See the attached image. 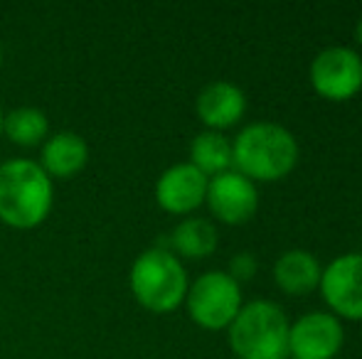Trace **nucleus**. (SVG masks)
<instances>
[{"mask_svg":"<svg viewBox=\"0 0 362 359\" xmlns=\"http://www.w3.org/2000/svg\"><path fill=\"white\" fill-rule=\"evenodd\" d=\"M300 148L286 126L254 121L232 140V170L257 182H281L296 170Z\"/></svg>","mask_w":362,"mask_h":359,"instance_id":"1","label":"nucleus"},{"mask_svg":"<svg viewBox=\"0 0 362 359\" xmlns=\"http://www.w3.org/2000/svg\"><path fill=\"white\" fill-rule=\"evenodd\" d=\"M54 205L52 178L37 160L13 158L0 163V221L13 229H35Z\"/></svg>","mask_w":362,"mask_h":359,"instance_id":"2","label":"nucleus"},{"mask_svg":"<svg viewBox=\"0 0 362 359\" xmlns=\"http://www.w3.org/2000/svg\"><path fill=\"white\" fill-rule=\"evenodd\" d=\"M288 315L274 300H249L227 327L229 350L237 359H288Z\"/></svg>","mask_w":362,"mask_h":359,"instance_id":"3","label":"nucleus"},{"mask_svg":"<svg viewBox=\"0 0 362 359\" xmlns=\"http://www.w3.org/2000/svg\"><path fill=\"white\" fill-rule=\"evenodd\" d=\"M129 286L146 310L165 315L185 303L190 281L182 261L170 249L153 246L136 256L129 273Z\"/></svg>","mask_w":362,"mask_h":359,"instance_id":"4","label":"nucleus"},{"mask_svg":"<svg viewBox=\"0 0 362 359\" xmlns=\"http://www.w3.org/2000/svg\"><path fill=\"white\" fill-rule=\"evenodd\" d=\"M182 305L187 308L190 320L202 330H227L244 305L242 286L227 271H207L190 283Z\"/></svg>","mask_w":362,"mask_h":359,"instance_id":"5","label":"nucleus"},{"mask_svg":"<svg viewBox=\"0 0 362 359\" xmlns=\"http://www.w3.org/2000/svg\"><path fill=\"white\" fill-rule=\"evenodd\" d=\"M310 89L330 104L350 101L362 91V57L353 47L333 44L320 49L308 67Z\"/></svg>","mask_w":362,"mask_h":359,"instance_id":"6","label":"nucleus"},{"mask_svg":"<svg viewBox=\"0 0 362 359\" xmlns=\"http://www.w3.org/2000/svg\"><path fill=\"white\" fill-rule=\"evenodd\" d=\"M318 291L340 322H362V251L340 254L320 273Z\"/></svg>","mask_w":362,"mask_h":359,"instance_id":"7","label":"nucleus"},{"mask_svg":"<svg viewBox=\"0 0 362 359\" xmlns=\"http://www.w3.org/2000/svg\"><path fill=\"white\" fill-rule=\"evenodd\" d=\"M345 345V327L335 315L313 310L291 322L288 357L291 359H335Z\"/></svg>","mask_w":362,"mask_h":359,"instance_id":"8","label":"nucleus"},{"mask_svg":"<svg viewBox=\"0 0 362 359\" xmlns=\"http://www.w3.org/2000/svg\"><path fill=\"white\" fill-rule=\"evenodd\" d=\"M205 205L217 221L229 226H242L257 214L259 190L252 180L239 175L237 170H227L207 182Z\"/></svg>","mask_w":362,"mask_h":359,"instance_id":"9","label":"nucleus"},{"mask_svg":"<svg viewBox=\"0 0 362 359\" xmlns=\"http://www.w3.org/2000/svg\"><path fill=\"white\" fill-rule=\"evenodd\" d=\"M207 182H210V178H205L190 163H175L168 170H163L160 178H158L156 202L168 214H192L205 205Z\"/></svg>","mask_w":362,"mask_h":359,"instance_id":"10","label":"nucleus"},{"mask_svg":"<svg viewBox=\"0 0 362 359\" xmlns=\"http://www.w3.org/2000/svg\"><path fill=\"white\" fill-rule=\"evenodd\" d=\"M195 111L205 130L224 133L247 116V94L237 84L217 79L200 89L195 99Z\"/></svg>","mask_w":362,"mask_h":359,"instance_id":"11","label":"nucleus"},{"mask_svg":"<svg viewBox=\"0 0 362 359\" xmlns=\"http://www.w3.org/2000/svg\"><path fill=\"white\" fill-rule=\"evenodd\" d=\"M37 163L52 180H69L86 168V163H89V145L74 130H59L54 135H47Z\"/></svg>","mask_w":362,"mask_h":359,"instance_id":"12","label":"nucleus"},{"mask_svg":"<svg viewBox=\"0 0 362 359\" xmlns=\"http://www.w3.org/2000/svg\"><path fill=\"white\" fill-rule=\"evenodd\" d=\"M323 266L305 249H288L274 261V283L284 296L303 298L318 291Z\"/></svg>","mask_w":362,"mask_h":359,"instance_id":"13","label":"nucleus"},{"mask_svg":"<svg viewBox=\"0 0 362 359\" xmlns=\"http://www.w3.org/2000/svg\"><path fill=\"white\" fill-rule=\"evenodd\" d=\"M170 251L182 259L200 261L215 254L219 244L217 226L205 217H185L180 224H175V229L170 231Z\"/></svg>","mask_w":362,"mask_h":359,"instance_id":"14","label":"nucleus"},{"mask_svg":"<svg viewBox=\"0 0 362 359\" xmlns=\"http://www.w3.org/2000/svg\"><path fill=\"white\" fill-rule=\"evenodd\" d=\"M192 168L200 170L205 178L232 170V140L219 130H200L190 143Z\"/></svg>","mask_w":362,"mask_h":359,"instance_id":"15","label":"nucleus"},{"mask_svg":"<svg viewBox=\"0 0 362 359\" xmlns=\"http://www.w3.org/2000/svg\"><path fill=\"white\" fill-rule=\"evenodd\" d=\"M3 133L13 140L15 145L33 148L47 140L49 121L42 109L35 106H18L3 116Z\"/></svg>","mask_w":362,"mask_h":359,"instance_id":"16","label":"nucleus"},{"mask_svg":"<svg viewBox=\"0 0 362 359\" xmlns=\"http://www.w3.org/2000/svg\"><path fill=\"white\" fill-rule=\"evenodd\" d=\"M227 273L234 278V281L242 286V283L252 281L254 276L259 273V261L252 251H239L229 259V266H227Z\"/></svg>","mask_w":362,"mask_h":359,"instance_id":"17","label":"nucleus"},{"mask_svg":"<svg viewBox=\"0 0 362 359\" xmlns=\"http://www.w3.org/2000/svg\"><path fill=\"white\" fill-rule=\"evenodd\" d=\"M355 39H358V44H360V47H362V18H360L358 28H355Z\"/></svg>","mask_w":362,"mask_h":359,"instance_id":"18","label":"nucleus"},{"mask_svg":"<svg viewBox=\"0 0 362 359\" xmlns=\"http://www.w3.org/2000/svg\"><path fill=\"white\" fill-rule=\"evenodd\" d=\"M3 116L5 114H3V109H0V133H3Z\"/></svg>","mask_w":362,"mask_h":359,"instance_id":"19","label":"nucleus"},{"mask_svg":"<svg viewBox=\"0 0 362 359\" xmlns=\"http://www.w3.org/2000/svg\"><path fill=\"white\" fill-rule=\"evenodd\" d=\"M0 67H3V47H0Z\"/></svg>","mask_w":362,"mask_h":359,"instance_id":"20","label":"nucleus"}]
</instances>
